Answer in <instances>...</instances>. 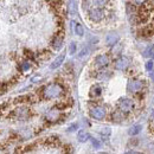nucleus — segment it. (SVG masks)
I'll list each match as a JSON object with an SVG mask.
<instances>
[{
	"mask_svg": "<svg viewBox=\"0 0 154 154\" xmlns=\"http://www.w3.org/2000/svg\"><path fill=\"white\" fill-rule=\"evenodd\" d=\"M42 94L45 100H55L64 94V88L59 83H50L43 88Z\"/></svg>",
	"mask_w": 154,
	"mask_h": 154,
	"instance_id": "f257e3e1",
	"label": "nucleus"
},
{
	"mask_svg": "<svg viewBox=\"0 0 154 154\" xmlns=\"http://www.w3.org/2000/svg\"><path fill=\"white\" fill-rule=\"evenodd\" d=\"M117 106H119V109H120L121 112H123V113H129V112H132L133 108H134V102H133V100H131V98H128V97H121V98L119 100Z\"/></svg>",
	"mask_w": 154,
	"mask_h": 154,
	"instance_id": "f03ea898",
	"label": "nucleus"
},
{
	"mask_svg": "<svg viewBox=\"0 0 154 154\" xmlns=\"http://www.w3.org/2000/svg\"><path fill=\"white\" fill-rule=\"evenodd\" d=\"M143 88V83L140 79H131L127 84V91L131 94H136L140 93Z\"/></svg>",
	"mask_w": 154,
	"mask_h": 154,
	"instance_id": "7ed1b4c3",
	"label": "nucleus"
},
{
	"mask_svg": "<svg viewBox=\"0 0 154 154\" xmlns=\"http://www.w3.org/2000/svg\"><path fill=\"white\" fill-rule=\"evenodd\" d=\"M90 116L93 119H95V120L101 121V120H103L107 116V110L102 106H95V107H93L90 109Z\"/></svg>",
	"mask_w": 154,
	"mask_h": 154,
	"instance_id": "20e7f679",
	"label": "nucleus"
},
{
	"mask_svg": "<svg viewBox=\"0 0 154 154\" xmlns=\"http://www.w3.org/2000/svg\"><path fill=\"white\" fill-rule=\"evenodd\" d=\"M131 64V60L128 57H125V56H121L115 60V69L116 70H120V71H126L128 69Z\"/></svg>",
	"mask_w": 154,
	"mask_h": 154,
	"instance_id": "39448f33",
	"label": "nucleus"
},
{
	"mask_svg": "<svg viewBox=\"0 0 154 154\" xmlns=\"http://www.w3.org/2000/svg\"><path fill=\"white\" fill-rule=\"evenodd\" d=\"M110 63V57L106 54H102V55H98L96 58H95V65L97 68L102 69V68H106L107 65H109Z\"/></svg>",
	"mask_w": 154,
	"mask_h": 154,
	"instance_id": "423d86ee",
	"label": "nucleus"
},
{
	"mask_svg": "<svg viewBox=\"0 0 154 154\" xmlns=\"http://www.w3.org/2000/svg\"><path fill=\"white\" fill-rule=\"evenodd\" d=\"M103 17H104V13L101 10V7H96V8H93V10L89 11V18H90V20H93L95 23L101 21L103 19Z\"/></svg>",
	"mask_w": 154,
	"mask_h": 154,
	"instance_id": "0eeeda50",
	"label": "nucleus"
},
{
	"mask_svg": "<svg viewBox=\"0 0 154 154\" xmlns=\"http://www.w3.org/2000/svg\"><path fill=\"white\" fill-rule=\"evenodd\" d=\"M59 116H60L59 110L54 108V109H50V110L46 113L45 119H46L48 121H50V122H54V121H57L58 119H59Z\"/></svg>",
	"mask_w": 154,
	"mask_h": 154,
	"instance_id": "6e6552de",
	"label": "nucleus"
},
{
	"mask_svg": "<svg viewBox=\"0 0 154 154\" xmlns=\"http://www.w3.org/2000/svg\"><path fill=\"white\" fill-rule=\"evenodd\" d=\"M64 59H65V52H62L60 55H58L57 57H56V59L51 63V65H50V68L54 70V69H57V68H59L62 64H63V62H64Z\"/></svg>",
	"mask_w": 154,
	"mask_h": 154,
	"instance_id": "1a4fd4ad",
	"label": "nucleus"
},
{
	"mask_svg": "<svg viewBox=\"0 0 154 154\" xmlns=\"http://www.w3.org/2000/svg\"><path fill=\"white\" fill-rule=\"evenodd\" d=\"M14 116L18 120H25L29 116V109L27 108H18L14 112Z\"/></svg>",
	"mask_w": 154,
	"mask_h": 154,
	"instance_id": "9d476101",
	"label": "nucleus"
},
{
	"mask_svg": "<svg viewBox=\"0 0 154 154\" xmlns=\"http://www.w3.org/2000/svg\"><path fill=\"white\" fill-rule=\"evenodd\" d=\"M117 42H119V36H117L116 33H109V35L107 36V38H106V43H107V45H109V46H113Z\"/></svg>",
	"mask_w": 154,
	"mask_h": 154,
	"instance_id": "9b49d317",
	"label": "nucleus"
},
{
	"mask_svg": "<svg viewBox=\"0 0 154 154\" xmlns=\"http://www.w3.org/2000/svg\"><path fill=\"white\" fill-rule=\"evenodd\" d=\"M68 11L70 16H76L77 14V4L75 0H70L69 5H68Z\"/></svg>",
	"mask_w": 154,
	"mask_h": 154,
	"instance_id": "f8f14e48",
	"label": "nucleus"
},
{
	"mask_svg": "<svg viewBox=\"0 0 154 154\" xmlns=\"http://www.w3.org/2000/svg\"><path fill=\"white\" fill-rule=\"evenodd\" d=\"M101 93H102V88H101L98 84L93 85V87H91V89H90V96L91 97L100 96V95H101Z\"/></svg>",
	"mask_w": 154,
	"mask_h": 154,
	"instance_id": "ddd939ff",
	"label": "nucleus"
},
{
	"mask_svg": "<svg viewBox=\"0 0 154 154\" xmlns=\"http://www.w3.org/2000/svg\"><path fill=\"white\" fill-rule=\"evenodd\" d=\"M112 119H113L115 122H120V121H122V120L125 119V113H123V112H121V110L119 109V110H116V112L113 113Z\"/></svg>",
	"mask_w": 154,
	"mask_h": 154,
	"instance_id": "4468645a",
	"label": "nucleus"
},
{
	"mask_svg": "<svg viewBox=\"0 0 154 154\" xmlns=\"http://www.w3.org/2000/svg\"><path fill=\"white\" fill-rule=\"evenodd\" d=\"M89 139V134L85 132V131H79L78 134H77V140L79 142H87Z\"/></svg>",
	"mask_w": 154,
	"mask_h": 154,
	"instance_id": "2eb2a0df",
	"label": "nucleus"
},
{
	"mask_svg": "<svg viewBox=\"0 0 154 154\" xmlns=\"http://www.w3.org/2000/svg\"><path fill=\"white\" fill-rule=\"evenodd\" d=\"M74 31H75V33H76L77 36H79V37H82L83 35H84V29H83V26L79 24V23H74Z\"/></svg>",
	"mask_w": 154,
	"mask_h": 154,
	"instance_id": "dca6fc26",
	"label": "nucleus"
},
{
	"mask_svg": "<svg viewBox=\"0 0 154 154\" xmlns=\"http://www.w3.org/2000/svg\"><path fill=\"white\" fill-rule=\"evenodd\" d=\"M140 132H141V126H140V125H134V126H132V127L129 128L128 134L129 135H137Z\"/></svg>",
	"mask_w": 154,
	"mask_h": 154,
	"instance_id": "f3484780",
	"label": "nucleus"
},
{
	"mask_svg": "<svg viewBox=\"0 0 154 154\" xmlns=\"http://www.w3.org/2000/svg\"><path fill=\"white\" fill-rule=\"evenodd\" d=\"M143 56L147 58H154V45L148 46V48L143 51Z\"/></svg>",
	"mask_w": 154,
	"mask_h": 154,
	"instance_id": "a211bd4d",
	"label": "nucleus"
},
{
	"mask_svg": "<svg viewBox=\"0 0 154 154\" xmlns=\"http://www.w3.org/2000/svg\"><path fill=\"white\" fill-rule=\"evenodd\" d=\"M52 46H54V49H55V50H59V49L63 46V39L60 38V37L55 38L54 43H52Z\"/></svg>",
	"mask_w": 154,
	"mask_h": 154,
	"instance_id": "6ab92c4d",
	"label": "nucleus"
},
{
	"mask_svg": "<svg viewBox=\"0 0 154 154\" xmlns=\"http://www.w3.org/2000/svg\"><path fill=\"white\" fill-rule=\"evenodd\" d=\"M88 54H89V48H88V46H84V48H83V49L79 51V55H78V57H79V58H84L85 56H87V55H88Z\"/></svg>",
	"mask_w": 154,
	"mask_h": 154,
	"instance_id": "aec40b11",
	"label": "nucleus"
},
{
	"mask_svg": "<svg viewBox=\"0 0 154 154\" xmlns=\"http://www.w3.org/2000/svg\"><path fill=\"white\" fill-rule=\"evenodd\" d=\"M112 133V131H110V128H108V127H103V128H101V131H100V134L103 135V136H109Z\"/></svg>",
	"mask_w": 154,
	"mask_h": 154,
	"instance_id": "412c9836",
	"label": "nucleus"
},
{
	"mask_svg": "<svg viewBox=\"0 0 154 154\" xmlns=\"http://www.w3.org/2000/svg\"><path fill=\"white\" fill-rule=\"evenodd\" d=\"M107 1H108V0H93L94 5L97 6V7H103V6L107 4Z\"/></svg>",
	"mask_w": 154,
	"mask_h": 154,
	"instance_id": "4be33fe9",
	"label": "nucleus"
},
{
	"mask_svg": "<svg viewBox=\"0 0 154 154\" xmlns=\"http://www.w3.org/2000/svg\"><path fill=\"white\" fill-rule=\"evenodd\" d=\"M76 49H77L76 43H74V42H72V43L70 44V46H69V51H70V54H71V55H74V54L76 52Z\"/></svg>",
	"mask_w": 154,
	"mask_h": 154,
	"instance_id": "5701e85b",
	"label": "nucleus"
},
{
	"mask_svg": "<svg viewBox=\"0 0 154 154\" xmlns=\"http://www.w3.org/2000/svg\"><path fill=\"white\" fill-rule=\"evenodd\" d=\"M30 66H31L30 62H23V64H21V70H23V71H27V70L30 69Z\"/></svg>",
	"mask_w": 154,
	"mask_h": 154,
	"instance_id": "b1692460",
	"label": "nucleus"
},
{
	"mask_svg": "<svg viewBox=\"0 0 154 154\" xmlns=\"http://www.w3.org/2000/svg\"><path fill=\"white\" fill-rule=\"evenodd\" d=\"M146 69L148 70V71H151V70H153V66H154V62L153 60H148L147 63H146Z\"/></svg>",
	"mask_w": 154,
	"mask_h": 154,
	"instance_id": "393cba45",
	"label": "nucleus"
},
{
	"mask_svg": "<svg viewBox=\"0 0 154 154\" xmlns=\"http://www.w3.org/2000/svg\"><path fill=\"white\" fill-rule=\"evenodd\" d=\"M91 143H93V146H94L95 148H100V147H101V142H100L97 139H94V137H93V139H91Z\"/></svg>",
	"mask_w": 154,
	"mask_h": 154,
	"instance_id": "a878e982",
	"label": "nucleus"
},
{
	"mask_svg": "<svg viewBox=\"0 0 154 154\" xmlns=\"http://www.w3.org/2000/svg\"><path fill=\"white\" fill-rule=\"evenodd\" d=\"M77 127H78V125H77V123L72 125V126H70V127L68 128V132H74V131H76Z\"/></svg>",
	"mask_w": 154,
	"mask_h": 154,
	"instance_id": "bb28decb",
	"label": "nucleus"
},
{
	"mask_svg": "<svg viewBox=\"0 0 154 154\" xmlns=\"http://www.w3.org/2000/svg\"><path fill=\"white\" fill-rule=\"evenodd\" d=\"M136 5H142V4H145L146 2V0H133Z\"/></svg>",
	"mask_w": 154,
	"mask_h": 154,
	"instance_id": "cd10ccee",
	"label": "nucleus"
},
{
	"mask_svg": "<svg viewBox=\"0 0 154 154\" xmlns=\"http://www.w3.org/2000/svg\"><path fill=\"white\" fill-rule=\"evenodd\" d=\"M149 77H151V79L154 82V70H151V75H149Z\"/></svg>",
	"mask_w": 154,
	"mask_h": 154,
	"instance_id": "c85d7f7f",
	"label": "nucleus"
}]
</instances>
